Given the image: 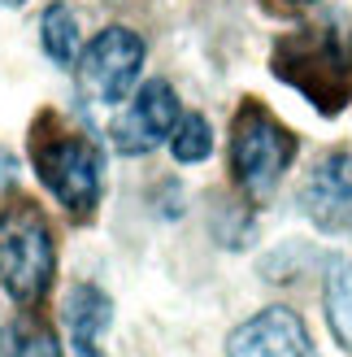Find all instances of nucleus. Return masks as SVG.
I'll return each mask as SVG.
<instances>
[{
	"label": "nucleus",
	"instance_id": "8",
	"mask_svg": "<svg viewBox=\"0 0 352 357\" xmlns=\"http://www.w3.org/2000/svg\"><path fill=\"white\" fill-rule=\"evenodd\" d=\"M65 323L74 335L79 357H100V331L113 323V305L100 288H79L65 305Z\"/></svg>",
	"mask_w": 352,
	"mask_h": 357
},
{
	"label": "nucleus",
	"instance_id": "13",
	"mask_svg": "<svg viewBox=\"0 0 352 357\" xmlns=\"http://www.w3.org/2000/svg\"><path fill=\"white\" fill-rule=\"evenodd\" d=\"M291 5H309V0H291Z\"/></svg>",
	"mask_w": 352,
	"mask_h": 357
},
{
	"label": "nucleus",
	"instance_id": "11",
	"mask_svg": "<svg viewBox=\"0 0 352 357\" xmlns=\"http://www.w3.org/2000/svg\"><path fill=\"white\" fill-rule=\"evenodd\" d=\"M209 149H214V135H209V122L187 114L179 118V127H174V157L179 162H205Z\"/></svg>",
	"mask_w": 352,
	"mask_h": 357
},
{
	"label": "nucleus",
	"instance_id": "9",
	"mask_svg": "<svg viewBox=\"0 0 352 357\" xmlns=\"http://www.w3.org/2000/svg\"><path fill=\"white\" fill-rule=\"evenodd\" d=\"M326 318L339 344L352 349V266H335L326 279Z\"/></svg>",
	"mask_w": 352,
	"mask_h": 357
},
{
	"label": "nucleus",
	"instance_id": "4",
	"mask_svg": "<svg viewBox=\"0 0 352 357\" xmlns=\"http://www.w3.org/2000/svg\"><path fill=\"white\" fill-rule=\"evenodd\" d=\"M139 66H144V40L127 26H109L100 31L92 48L83 57V79L92 83V92L104 105H118L127 100L131 83L139 79Z\"/></svg>",
	"mask_w": 352,
	"mask_h": 357
},
{
	"label": "nucleus",
	"instance_id": "10",
	"mask_svg": "<svg viewBox=\"0 0 352 357\" xmlns=\"http://www.w3.org/2000/svg\"><path fill=\"white\" fill-rule=\"evenodd\" d=\"M44 52L57 66H70L74 52H79V22H74V13L65 5H52L44 13Z\"/></svg>",
	"mask_w": 352,
	"mask_h": 357
},
{
	"label": "nucleus",
	"instance_id": "12",
	"mask_svg": "<svg viewBox=\"0 0 352 357\" xmlns=\"http://www.w3.org/2000/svg\"><path fill=\"white\" fill-rule=\"evenodd\" d=\"M5 357H61V349L52 340V331H44V327H17L9 335Z\"/></svg>",
	"mask_w": 352,
	"mask_h": 357
},
{
	"label": "nucleus",
	"instance_id": "1",
	"mask_svg": "<svg viewBox=\"0 0 352 357\" xmlns=\"http://www.w3.org/2000/svg\"><path fill=\"white\" fill-rule=\"evenodd\" d=\"M0 283L13 301H40L52 283V236L44 213L17 201L0 213Z\"/></svg>",
	"mask_w": 352,
	"mask_h": 357
},
{
	"label": "nucleus",
	"instance_id": "5",
	"mask_svg": "<svg viewBox=\"0 0 352 357\" xmlns=\"http://www.w3.org/2000/svg\"><path fill=\"white\" fill-rule=\"evenodd\" d=\"M179 127V100H174L170 83L152 79L139 87V96L131 100V114L113 127V144L122 153H148Z\"/></svg>",
	"mask_w": 352,
	"mask_h": 357
},
{
	"label": "nucleus",
	"instance_id": "2",
	"mask_svg": "<svg viewBox=\"0 0 352 357\" xmlns=\"http://www.w3.org/2000/svg\"><path fill=\"white\" fill-rule=\"evenodd\" d=\"M291 157H296V139L270 114H261V109L239 114L235 139H231V166H235V178L243 183L248 196H257V201L270 196Z\"/></svg>",
	"mask_w": 352,
	"mask_h": 357
},
{
	"label": "nucleus",
	"instance_id": "7",
	"mask_svg": "<svg viewBox=\"0 0 352 357\" xmlns=\"http://www.w3.org/2000/svg\"><path fill=\"white\" fill-rule=\"evenodd\" d=\"M301 201H305V213L322 231H352V157L335 153L318 162Z\"/></svg>",
	"mask_w": 352,
	"mask_h": 357
},
{
	"label": "nucleus",
	"instance_id": "3",
	"mask_svg": "<svg viewBox=\"0 0 352 357\" xmlns=\"http://www.w3.org/2000/svg\"><path fill=\"white\" fill-rule=\"evenodd\" d=\"M40 162L44 188L57 196L65 209H92L100 196V157L87 139L70 135V139H48L35 153Z\"/></svg>",
	"mask_w": 352,
	"mask_h": 357
},
{
	"label": "nucleus",
	"instance_id": "6",
	"mask_svg": "<svg viewBox=\"0 0 352 357\" xmlns=\"http://www.w3.org/2000/svg\"><path fill=\"white\" fill-rule=\"evenodd\" d=\"M231 357H318V353H313L301 318L283 305H274L248 318L231 335Z\"/></svg>",
	"mask_w": 352,
	"mask_h": 357
}]
</instances>
